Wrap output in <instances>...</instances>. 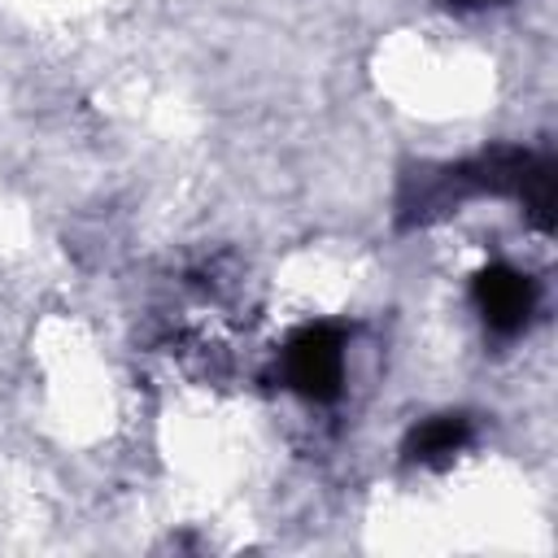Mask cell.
Returning a JSON list of instances; mask_svg holds the SVG:
<instances>
[{
	"label": "cell",
	"instance_id": "1",
	"mask_svg": "<svg viewBox=\"0 0 558 558\" xmlns=\"http://www.w3.org/2000/svg\"><path fill=\"white\" fill-rule=\"evenodd\" d=\"M283 379L305 401H336L344 388V331L331 323H305L283 344Z\"/></svg>",
	"mask_w": 558,
	"mask_h": 558
},
{
	"label": "cell",
	"instance_id": "3",
	"mask_svg": "<svg viewBox=\"0 0 558 558\" xmlns=\"http://www.w3.org/2000/svg\"><path fill=\"white\" fill-rule=\"evenodd\" d=\"M471 440V418L466 414H436V418H423L410 436H405V462H418V466H445L453 462Z\"/></svg>",
	"mask_w": 558,
	"mask_h": 558
},
{
	"label": "cell",
	"instance_id": "2",
	"mask_svg": "<svg viewBox=\"0 0 558 558\" xmlns=\"http://www.w3.org/2000/svg\"><path fill=\"white\" fill-rule=\"evenodd\" d=\"M471 301H475L480 318L488 323V331L514 336L532 318V310H536V288H532L527 275H519L510 266H488V270L475 275Z\"/></svg>",
	"mask_w": 558,
	"mask_h": 558
}]
</instances>
